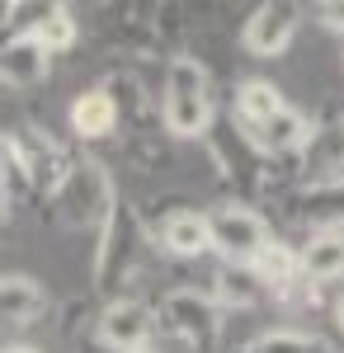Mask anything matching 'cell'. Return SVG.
<instances>
[{
	"mask_svg": "<svg viewBox=\"0 0 344 353\" xmlns=\"http://www.w3.org/2000/svg\"><path fill=\"white\" fill-rule=\"evenodd\" d=\"M160 128L180 141H193V137H208L212 118V81L208 66L198 57H170L165 61V81H160Z\"/></svg>",
	"mask_w": 344,
	"mask_h": 353,
	"instance_id": "cell-1",
	"label": "cell"
},
{
	"mask_svg": "<svg viewBox=\"0 0 344 353\" xmlns=\"http://www.w3.org/2000/svg\"><path fill=\"white\" fill-rule=\"evenodd\" d=\"M146 254V226L128 198H113L108 203L104 221H99V245H95V292L99 297H118L123 283L137 273Z\"/></svg>",
	"mask_w": 344,
	"mask_h": 353,
	"instance_id": "cell-2",
	"label": "cell"
},
{
	"mask_svg": "<svg viewBox=\"0 0 344 353\" xmlns=\"http://www.w3.org/2000/svg\"><path fill=\"white\" fill-rule=\"evenodd\" d=\"M203 141H208V151H212L217 174L240 193V203H250V198H260V193L269 189V170H274V161L250 141V132L240 128L231 113H227V118H212V128H208Z\"/></svg>",
	"mask_w": 344,
	"mask_h": 353,
	"instance_id": "cell-3",
	"label": "cell"
},
{
	"mask_svg": "<svg viewBox=\"0 0 344 353\" xmlns=\"http://www.w3.org/2000/svg\"><path fill=\"white\" fill-rule=\"evenodd\" d=\"M113 198H118V193H113V179H108L104 161H95V156H76L71 174H66L61 189L52 193L57 217L66 221V226H76V231L80 226H99Z\"/></svg>",
	"mask_w": 344,
	"mask_h": 353,
	"instance_id": "cell-4",
	"label": "cell"
},
{
	"mask_svg": "<svg viewBox=\"0 0 344 353\" xmlns=\"http://www.w3.org/2000/svg\"><path fill=\"white\" fill-rule=\"evenodd\" d=\"M156 316L180 344H189V349H198V353H212L217 339H222V306L208 292H198V288H170L160 297Z\"/></svg>",
	"mask_w": 344,
	"mask_h": 353,
	"instance_id": "cell-5",
	"label": "cell"
},
{
	"mask_svg": "<svg viewBox=\"0 0 344 353\" xmlns=\"http://www.w3.org/2000/svg\"><path fill=\"white\" fill-rule=\"evenodd\" d=\"M274 241L269 221L250 208V203H222L208 212V245L222 254V264H240L250 269L255 254Z\"/></svg>",
	"mask_w": 344,
	"mask_h": 353,
	"instance_id": "cell-6",
	"label": "cell"
},
{
	"mask_svg": "<svg viewBox=\"0 0 344 353\" xmlns=\"http://www.w3.org/2000/svg\"><path fill=\"white\" fill-rule=\"evenodd\" d=\"M10 137H15V151H19V165H24L28 193L52 198V193L61 189V179L71 174L76 156H71L52 132H43V128H24V132H10Z\"/></svg>",
	"mask_w": 344,
	"mask_h": 353,
	"instance_id": "cell-7",
	"label": "cell"
},
{
	"mask_svg": "<svg viewBox=\"0 0 344 353\" xmlns=\"http://www.w3.org/2000/svg\"><path fill=\"white\" fill-rule=\"evenodd\" d=\"M297 5L288 0H265V5H255L250 10V19L240 28V43H245V52L250 57H283L288 52V43L297 38Z\"/></svg>",
	"mask_w": 344,
	"mask_h": 353,
	"instance_id": "cell-8",
	"label": "cell"
},
{
	"mask_svg": "<svg viewBox=\"0 0 344 353\" xmlns=\"http://www.w3.org/2000/svg\"><path fill=\"white\" fill-rule=\"evenodd\" d=\"M151 330H156V311L137 297H113L99 311V344H108L113 353L151 349Z\"/></svg>",
	"mask_w": 344,
	"mask_h": 353,
	"instance_id": "cell-9",
	"label": "cell"
},
{
	"mask_svg": "<svg viewBox=\"0 0 344 353\" xmlns=\"http://www.w3.org/2000/svg\"><path fill=\"white\" fill-rule=\"evenodd\" d=\"M48 71H52V57L43 52V43L33 33H15L0 43V85L5 90H33L48 81Z\"/></svg>",
	"mask_w": 344,
	"mask_h": 353,
	"instance_id": "cell-10",
	"label": "cell"
},
{
	"mask_svg": "<svg viewBox=\"0 0 344 353\" xmlns=\"http://www.w3.org/2000/svg\"><path fill=\"white\" fill-rule=\"evenodd\" d=\"M99 90L108 94V104H113V113H118V128H133V137H146V132H156V128H160L156 104H151L146 85L137 81L133 71H113Z\"/></svg>",
	"mask_w": 344,
	"mask_h": 353,
	"instance_id": "cell-11",
	"label": "cell"
},
{
	"mask_svg": "<svg viewBox=\"0 0 344 353\" xmlns=\"http://www.w3.org/2000/svg\"><path fill=\"white\" fill-rule=\"evenodd\" d=\"M312 132H316V123H312V118H307L302 109L283 104V109L274 113L269 123L250 128V141L265 151L269 161H278V156H302V146L312 141Z\"/></svg>",
	"mask_w": 344,
	"mask_h": 353,
	"instance_id": "cell-12",
	"label": "cell"
},
{
	"mask_svg": "<svg viewBox=\"0 0 344 353\" xmlns=\"http://www.w3.org/2000/svg\"><path fill=\"white\" fill-rule=\"evenodd\" d=\"M297 269L307 288L344 283V231H312L307 245H297Z\"/></svg>",
	"mask_w": 344,
	"mask_h": 353,
	"instance_id": "cell-13",
	"label": "cell"
},
{
	"mask_svg": "<svg viewBox=\"0 0 344 353\" xmlns=\"http://www.w3.org/2000/svg\"><path fill=\"white\" fill-rule=\"evenodd\" d=\"M302 170H307V179H312V184L344 179V118L316 123L312 141L302 146Z\"/></svg>",
	"mask_w": 344,
	"mask_h": 353,
	"instance_id": "cell-14",
	"label": "cell"
},
{
	"mask_svg": "<svg viewBox=\"0 0 344 353\" xmlns=\"http://www.w3.org/2000/svg\"><path fill=\"white\" fill-rule=\"evenodd\" d=\"M48 311V288L28 273H0V325H33Z\"/></svg>",
	"mask_w": 344,
	"mask_h": 353,
	"instance_id": "cell-15",
	"label": "cell"
},
{
	"mask_svg": "<svg viewBox=\"0 0 344 353\" xmlns=\"http://www.w3.org/2000/svg\"><path fill=\"white\" fill-rule=\"evenodd\" d=\"M160 245L175 254V259H203L208 245V212H193V208H180L160 221Z\"/></svg>",
	"mask_w": 344,
	"mask_h": 353,
	"instance_id": "cell-16",
	"label": "cell"
},
{
	"mask_svg": "<svg viewBox=\"0 0 344 353\" xmlns=\"http://www.w3.org/2000/svg\"><path fill=\"white\" fill-rule=\"evenodd\" d=\"M297 217L312 231H344V179L307 184L297 198Z\"/></svg>",
	"mask_w": 344,
	"mask_h": 353,
	"instance_id": "cell-17",
	"label": "cell"
},
{
	"mask_svg": "<svg viewBox=\"0 0 344 353\" xmlns=\"http://www.w3.org/2000/svg\"><path fill=\"white\" fill-rule=\"evenodd\" d=\"M208 297L217 301V306H231V311H250V306H260L269 292L250 269H240V264H217Z\"/></svg>",
	"mask_w": 344,
	"mask_h": 353,
	"instance_id": "cell-18",
	"label": "cell"
},
{
	"mask_svg": "<svg viewBox=\"0 0 344 353\" xmlns=\"http://www.w3.org/2000/svg\"><path fill=\"white\" fill-rule=\"evenodd\" d=\"M71 132L80 141H104V137L118 132V113L108 104V94L95 85V90H85L76 104H71Z\"/></svg>",
	"mask_w": 344,
	"mask_h": 353,
	"instance_id": "cell-19",
	"label": "cell"
},
{
	"mask_svg": "<svg viewBox=\"0 0 344 353\" xmlns=\"http://www.w3.org/2000/svg\"><path fill=\"white\" fill-rule=\"evenodd\" d=\"M288 99H283V90L274 81H245L236 90V104H231V118H236L240 128L250 132V128H260V123H269L274 113L283 109Z\"/></svg>",
	"mask_w": 344,
	"mask_h": 353,
	"instance_id": "cell-20",
	"label": "cell"
},
{
	"mask_svg": "<svg viewBox=\"0 0 344 353\" xmlns=\"http://www.w3.org/2000/svg\"><path fill=\"white\" fill-rule=\"evenodd\" d=\"M28 33L43 43V52H48V57H57V52H66V48L76 43L80 28H76V19H71V10H66V5H48V10H43V19L28 28Z\"/></svg>",
	"mask_w": 344,
	"mask_h": 353,
	"instance_id": "cell-21",
	"label": "cell"
},
{
	"mask_svg": "<svg viewBox=\"0 0 344 353\" xmlns=\"http://www.w3.org/2000/svg\"><path fill=\"white\" fill-rule=\"evenodd\" d=\"M245 353H330V344L316 339V334H307V330H269Z\"/></svg>",
	"mask_w": 344,
	"mask_h": 353,
	"instance_id": "cell-22",
	"label": "cell"
},
{
	"mask_svg": "<svg viewBox=\"0 0 344 353\" xmlns=\"http://www.w3.org/2000/svg\"><path fill=\"white\" fill-rule=\"evenodd\" d=\"M316 19H321V28L344 33V0H325V5H316Z\"/></svg>",
	"mask_w": 344,
	"mask_h": 353,
	"instance_id": "cell-23",
	"label": "cell"
},
{
	"mask_svg": "<svg viewBox=\"0 0 344 353\" xmlns=\"http://www.w3.org/2000/svg\"><path fill=\"white\" fill-rule=\"evenodd\" d=\"M335 325L344 330V288H340V297H335Z\"/></svg>",
	"mask_w": 344,
	"mask_h": 353,
	"instance_id": "cell-24",
	"label": "cell"
},
{
	"mask_svg": "<svg viewBox=\"0 0 344 353\" xmlns=\"http://www.w3.org/2000/svg\"><path fill=\"white\" fill-rule=\"evenodd\" d=\"M0 353H38V349H33V344H5Z\"/></svg>",
	"mask_w": 344,
	"mask_h": 353,
	"instance_id": "cell-25",
	"label": "cell"
},
{
	"mask_svg": "<svg viewBox=\"0 0 344 353\" xmlns=\"http://www.w3.org/2000/svg\"><path fill=\"white\" fill-rule=\"evenodd\" d=\"M5 94H10V90H5V85H0V99H5Z\"/></svg>",
	"mask_w": 344,
	"mask_h": 353,
	"instance_id": "cell-26",
	"label": "cell"
},
{
	"mask_svg": "<svg viewBox=\"0 0 344 353\" xmlns=\"http://www.w3.org/2000/svg\"><path fill=\"white\" fill-rule=\"evenodd\" d=\"M137 353H156V349H137Z\"/></svg>",
	"mask_w": 344,
	"mask_h": 353,
	"instance_id": "cell-27",
	"label": "cell"
}]
</instances>
